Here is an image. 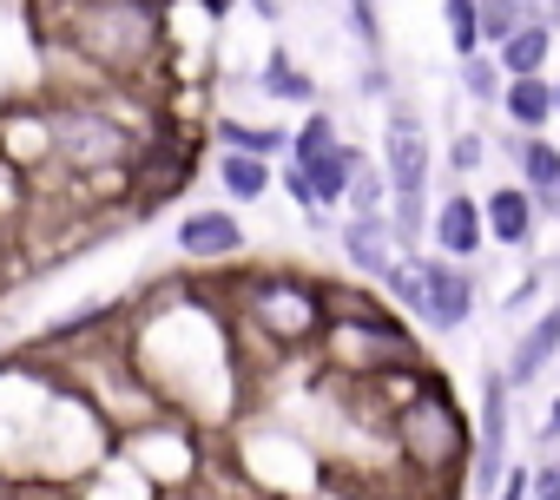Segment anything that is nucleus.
I'll list each match as a JSON object with an SVG mask.
<instances>
[{
	"instance_id": "1",
	"label": "nucleus",
	"mask_w": 560,
	"mask_h": 500,
	"mask_svg": "<svg viewBox=\"0 0 560 500\" xmlns=\"http://www.w3.org/2000/svg\"><path fill=\"white\" fill-rule=\"evenodd\" d=\"M47 119V165L73 171V178H132L139 158V126H126L113 106L100 99H40Z\"/></svg>"
},
{
	"instance_id": "2",
	"label": "nucleus",
	"mask_w": 560,
	"mask_h": 500,
	"mask_svg": "<svg viewBox=\"0 0 560 500\" xmlns=\"http://www.w3.org/2000/svg\"><path fill=\"white\" fill-rule=\"evenodd\" d=\"M389 434H396L402 461L416 474H429V487H448V480L468 474L475 428H468V415H462V402L442 376H422V389L389 408Z\"/></svg>"
},
{
	"instance_id": "3",
	"label": "nucleus",
	"mask_w": 560,
	"mask_h": 500,
	"mask_svg": "<svg viewBox=\"0 0 560 500\" xmlns=\"http://www.w3.org/2000/svg\"><path fill=\"white\" fill-rule=\"evenodd\" d=\"M429 171H435V145H429V126L416 106H396L389 99V119H383V178H389V230H396V250L416 258V243L429 237Z\"/></svg>"
},
{
	"instance_id": "4",
	"label": "nucleus",
	"mask_w": 560,
	"mask_h": 500,
	"mask_svg": "<svg viewBox=\"0 0 560 500\" xmlns=\"http://www.w3.org/2000/svg\"><path fill=\"white\" fill-rule=\"evenodd\" d=\"M67 34L106 73H139L159 53V0H80L67 14Z\"/></svg>"
},
{
	"instance_id": "5",
	"label": "nucleus",
	"mask_w": 560,
	"mask_h": 500,
	"mask_svg": "<svg viewBox=\"0 0 560 500\" xmlns=\"http://www.w3.org/2000/svg\"><path fill=\"white\" fill-rule=\"evenodd\" d=\"M237 310L264 330L270 349H298V343H317V336H324L330 284H304V277H291V271H270V277H257V284L244 290Z\"/></svg>"
},
{
	"instance_id": "6",
	"label": "nucleus",
	"mask_w": 560,
	"mask_h": 500,
	"mask_svg": "<svg viewBox=\"0 0 560 500\" xmlns=\"http://www.w3.org/2000/svg\"><path fill=\"white\" fill-rule=\"evenodd\" d=\"M416 284H422V303H416V330H429V336H455L468 317H475V271L468 264H448V258H435V250H416Z\"/></svg>"
},
{
	"instance_id": "7",
	"label": "nucleus",
	"mask_w": 560,
	"mask_h": 500,
	"mask_svg": "<svg viewBox=\"0 0 560 500\" xmlns=\"http://www.w3.org/2000/svg\"><path fill=\"white\" fill-rule=\"evenodd\" d=\"M172 243H178L185 264H218V271H224V264L244 258V224H237V211L205 204V211H185V217H178Z\"/></svg>"
},
{
	"instance_id": "8",
	"label": "nucleus",
	"mask_w": 560,
	"mask_h": 500,
	"mask_svg": "<svg viewBox=\"0 0 560 500\" xmlns=\"http://www.w3.org/2000/svg\"><path fill=\"white\" fill-rule=\"evenodd\" d=\"M429 243H435V258H448V264H475L481 243H488V230H481V198H475V191L435 198V211H429Z\"/></svg>"
},
{
	"instance_id": "9",
	"label": "nucleus",
	"mask_w": 560,
	"mask_h": 500,
	"mask_svg": "<svg viewBox=\"0 0 560 500\" xmlns=\"http://www.w3.org/2000/svg\"><path fill=\"white\" fill-rule=\"evenodd\" d=\"M508 158H514V184L534 198V211L540 217H560V145L547 139V132H514L508 145H501Z\"/></svg>"
},
{
	"instance_id": "10",
	"label": "nucleus",
	"mask_w": 560,
	"mask_h": 500,
	"mask_svg": "<svg viewBox=\"0 0 560 500\" xmlns=\"http://www.w3.org/2000/svg\"><path fill=\"white\" fill-rule=\"evenodd\" d=\"M481 230H488L494 250H527L534 230H540V211H534V198L521 184H494L481 198Z\"/></svg>"
},
{
	"instance_id": "11",
	"label": "nucleus",
	"mask_w": 560,
	"mask_h": 500,
	"mask_svg": "<svg viewBox=\"0 0 560 500\" xmlns=\"http://www.w3.org/2000/svg\"><path fill=\"white\" fill-rule=\"evenodd\" d=\"M553 356H560V297H553L527 330H521V343H514V356H508V369H501V376H508V389H527Z\"/></svg>"
},
{
	"instance_id": "12",
	"label": "nucleus",
	"mask_w": 560,
	"mask_h": 500,
	"mask_svg": "<svg viewBox=\"0 0 560 500\" xmlns=\"http://www.w3.org/2000/svg\"><path fill=\"white\" fill-rule=\"evenodd\" d=\"M337 243H343L350 271H363V277H376V284H383V271L402 258V250H396V230H389V217H350Z\"/></svg>"
},
{
	"instance_id": "13",
	"label": "nucleus",
	"mask_w": 560,
	"mask_h": 500,
	"mask_svg": "<svg viewBox=\"0 0 560 500\" xmlns=\"http://www.w3.org/2000/svg\"><path fill=\"white\" fill-rule=\"evenodd\" d=\"M501 119H508L514 132H547V126H553V80H547V73L508 80V86H501Z\"/></svg>"
},
{
	"instance_id": "14",
	"label": "nucleus",
	"mask_w": 560,
	"mask_h": 500,
	"mask_svg": "<svg viewBox=\"0 0 560 500\" xmlns=\"http://www.w3.org/2000/svg\"><path fill=\"white\" fill-rule=\"evenodd\" d=\"M547 53H553V27L534 14V21H521V27L494 47V67H501L508 80H527V73H547Z\"/></svg>"
},
{
	"instance_id": "15",
	"label": "nucleus",
	"mask_w": 560,
	"mask_h": 500,
	"mask_svg": "<svg viewBox=\"0 0 560 500\" xmlns=\"http://www.w3.org/2000/svg\"><path fill=\"white\" fill-rule=\"evenodd\" d=\"M270 178H277V165H270V158L218 152V191H224L231 204H264V198H270Z\"/></svg>"
},
{
	"instance_id": "16",
	"label": "nucleus",
	"mask_w": 560,
	"mask_h": 500,
	"mask_svg": "<svg viewBox=\"0 0 560 500\" xmlns=\"http://www.w3.org/2000/svg\"><path fill=\"white\" fill-rule=\"evenodd\" d=\"M257 86H264V99H284V106H317V80L291 60V47H270V60L257 67Z\"/></svg>"
},
{
	"instance_id": "17",
	"label": "nucleus",
	"mask_w": 560,
	"mask_h": 500,
	"mask_svg": "<svg viewBox=\"0 0 560 500\" xmlns=\"http://www.w3.org/2000/svg\"><path fill=\"white\" fill-rule=\"evenodd\" d=\"M211 139L224 145V152H250V158H284L291 152V126H244V119H211Z\"/></svg>"
},
{
	"instance_id": "18",
	"label": "nucleus",
	"mask_w": 560,
	"mask_h": 500,
	"mask_svg": "<svg viewBox=\"0 0 560 500\" xmlns=\"http://www.w3.org/2000/svg\"><path fill=\"white\" fill-rule=\"evenodd\" d=\"M357 145H330L317 165H298L304 178H311V191H317V211H330V204H343V191H350V171H357Z\"/></svg>"
},
{
	"instance_id": "19",
	"label": "nucleus",
	"mask_w": 560,
	"mask_h": 500,
	"mask_svg": "<svg viewBox=\"0 0 560 500\" xmlns=\"http://www.w3.org/2000/svg\"><path fill=\"white\" fill-rule=\"evenodd\" d=\"M330 145H343L337 119H330L324 106H311V112H304V126H291V152H284V158H291V165H317Z\"/></svg>"
},
{
	"instance_id": "20",
	"label": "nucleus",
	"mask_w": 560,
	"mask_h": 500,
	"mask_svg": "<svg viewBox=\"0 0 560 500\" xmlns=\"http://www.w3.org/2000/svg\"><path fill=\"white\" fill-rule=\"evenodd\" d=\"M521 21H534V0H475V27H481V47L494 53Z\"/></svg>"
},
{
	"instance_id": "21",
	"label": "nucleus",
	"mask_w": 560,
	"mask_h": 500,
	"mask_svg": "<svg viewBox=\"0 0 560 500\" xmlns=\"http://www.w3.org/2000/svg\"><path fill=\"white\" fill-rule=\"evenodd\" d=\"M343 204H350V217H383L389 211V178L370 165V158H357V171H350V191H343Z\"/></svg>"
},
{
	"instance_id": "22",
	"label": "nucleus",
	"mask_w": 560,
	"mask_h": 500,
	"mask_svg": "<svg viewBox=\"0 0 560 500\" xmlns=\"http://www.w3.org/2000/svg\"><path fill=\"white\" fill-rule=\"evenodd\" d=\"M501 86H508V73L494 67V53H488V47L462 60V93H468L475 106H501Z\"/></svg>"
},
{
	"instance_id": "23",
	"label": "nucleus",
	"mask_w": 560,
	"mask_h": 500,
	"mask_svg": "<svg viewBox=\"0 0 560 500\" xmlns=\"http://www.w3.org/2000/svg\"><path fill=\"white\" fill-rule=\"evenodd\" d=\"M442 21H448V47H455V60L481 53V27H475V0H442Z\"/></svg>"
},
{
	"instance_id": "24",
	"label": "nucleus",
	"mask_w": 560,
	"mask_h": 500,
	"mask_svg": "<svg viewBox=\"0 0 560 500\" xmlns=\"http://www.w3.org/2000/svg\"><path fill=\"white\" fill-rule=\"evenodd\" d=\"M350 8V27H357V40L370 47V53H383V14H376V0H343Z\"/></svg>"
},
{
	"instance_id": "25",
	"label": "nucleus",
	"mask_w": 560,
	"mask_h": 500,
	"mask_svg": "<svg viewBox=\"0 0 560 500\" xmlns=\"http://www.w3.org/2000/svg\"><path fill=\"white\" fill-rule=\"evenodd\" d=\"M488 145H494V139H481V132H455V139H448V165H455V171H475V165L488 158Z\"/></svg>"
},
{
	"instance_id": "26",
	"label": "nucleus",
	"mask_w": 560,
	"mask_h": 500,
	"mask_svg": "<svg viewBox=\"0 0 560 500\" xmlns=\"http://www.w3.org/2000/svg\"><path fill=\"white\" fill-rule=\"evenodd\" d=\"M277 184H284V198H291L298 211H317V191H311V178H304L291 158H277Z\"/></svg>"
},
{
	"instance_id": "27",
	"label": "nucleus",
	"mask_w": 560,
	"mask_h": 500,
	"mask_svg": "<svg viewBox=\"0 0 560 500\" xmlns=\"http://www.w3.org/2000/svg\"><path fill=\"white\" fill-rule=\"evenodd\" d=\"M527 493H534V500H560V454H547V461L527 474Z\"/></svg>"
},
{
	"instance_id": "28",
	"label": "nucleus",
	"mask_w": 560,
	"mask_h": 500,
	"mask_svg": "<svg viewBox=\"0 0 560 500\" xmlns=\"http://www.w3.org/2000/svg\"><path fill=\"white\" fill-rule=\"evenodd\" d=\"M357 93H363V99H396V93H389V67H383V60H376V67H363Z\"/></svg>"
},
{
	"instance_id": "29",
	"label": "nucleus",
	"mask_w": 560,
	"mask_h": 500,
	"mask_svg": "<svg viewBox=\"0 0 560 500\" xmlns=\"http://www.w3.org/2000/svg\"><path fill=\"white\" fill-rule=\"evenodd\" d=\"M534 297H540V271H534V277H521V284L508 290V303H501V310H527Z\"/></svg>"
},
{
	"instance_id": "30",
	"label": "nucleus",
	"mask_w": 560,
	"mask_h": 500,
	"mask_svg": "<svg viewBox=\"0 0 560 500\" xmlns=\"http://www.w3.org/2000/svg\"><path fill=\"white\" fill-rule=\"evenodd\" d=\"M540 441H560V395H553V408H547V421H540Z\"/></svg>"
},
{
	"instance_id": "31",
	"label": "nucleus",
	"mask_w": 560,
	"mask_h": 500,
	"mask_svg": "<svg viewBox=\"0 0 560 500\" xmlns=\"http://www.w3.org/2000/svg\"><path fill=\"white\" fill-rule=\"evenodd\" d=\"M257 8V21H284V0H250Z\"/></svg>"
},
{
	"instance_id": "32",
	"label": "nucleus",
	"mask_w": 560,
	"mask_h": 500,
	"mask_svg": "<svg viewBox=\"0 0 560 500\" xmlns=\"http://www.w3.org/2000/svg\"><path fill=\"white\" fill-rule=\"evenodd\" d=\"M198 8H205V14H211V21H224V14H231V8H237V0H198Z\"/></svg>"
},
{
	"instance_id": "33",
	"label": "nucleus",
	"mask_w": 560,
	"mask_h": 500,
	"mask_svg": "<svg viewBox=\"0 0 560 500\" xmlns=\"http://www.w3.org/2000/svg\"><path fill=\"white\" fill-rule=\"evenodd\" d=\"M0 500H21V480H14L8 467H0Z\"/></svg>"
},
{
	"instance_id": "34",
	"label": "nucleus",
	"mask_w": 560,
	"mask_h": 500,
	"mask_svg": "<svg viewBox=\"0 0 560 500\" xmlns=\"http://www.w3.org/2000/svg\"><path fill=\"white\" fill-rule=\"evenodd\" d=\"M553 119H560V80H553Z\"/></svg>"
}]
</instances>
